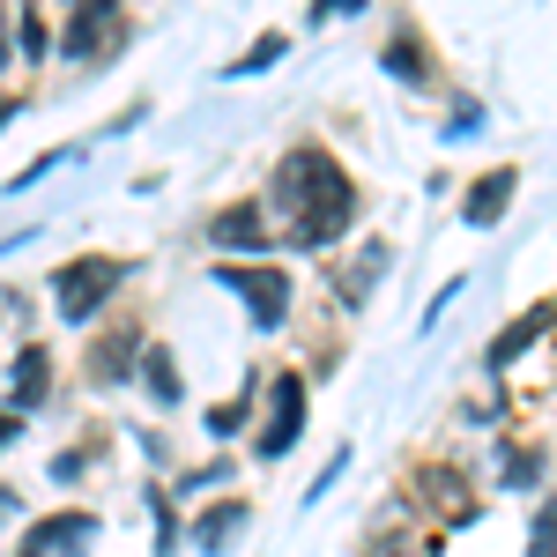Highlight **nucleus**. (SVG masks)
<instances>
[{"label": "nucleus", "mask_w": 557, "mask_h": 557, "mask_svg": "<svg viewBox=\"0 0 557 557\" xmlns=\"http://www.w3.org/2000/svg\"><path fill=\"white\" fill-rule=\"evenodd\" d=\"M275 209L290 215V238L298 246H335L349 223H357V186L335 157H320V149H290L283 157V172H275Z\"/></svg>", "instance_id": "nucleus-1"}, {"label": "nucleus", "mask_w": 557, "mask_h": 557, "mask_svg": "<svg viewBox=\"0 0 557 557\" xmlns=\"http://www.w3.org/2000/svg\"><path fill=\"white\" fill-rule=\"evenodd\" d=\"M120 283H127V260H120V253L67 260V268L52 275V305H60V320H67V327H83V320H89L104 298H112Z\"/></svg>", "instance_id": "nucleus-2"}, {"label": "nucleus", "mask_w": 557, "mask_h": 557, "mask_svg": "<svg viewBox=\"0 0 557 557\" xmlns=\"http://www.w3.org/2000/svg\"><path fill=\"white\" fill-rule=\"evenodd\" d=\"M215 283H231L260 327H283L290 320V275L283 268H215Z\"/></svg>", "instance_id": "nucleus-3"}, {"label": "nucleus", "mask_w": 557, "mask_h": 557, "mask_svg": "<svg viewBox=\"0 0 557 557\" xmlns=\"http://www.w3.org/2000/svg\"><path fill=\"white\" fill-rule=\"evenodd\" d=\"M298 431H305V380H298V372H283L275 394H268V431L253 438V454H260V461H283V454L298 446Z\"/></svg>", "instance_id": "nucleus-4"}, {"label": "nucleus", "mask_w": 557, "mask_h": 557, "mask_svg": "<svg viewBox=\"0 0 557 557\" xmlns=\"http://www.w3.org/2000/svg\"><path fill=\"white\" fill-rule=\"evenodd\" d=\"M120 38H127V15H120V8H89V15H75V23H67V60L104 67V60L120 52Z\"/></svg>", "instance_id": "nucleus-5"}, {"label": "nucleus", "mask_w": 557, "mask_h": 557, "mask_svg": "<svg viewBox=\"0 0 557 557\" xmlns=\"http://www.w3.org/2000/svg\"><path fill=\"white\" fill-rule=\"evenodd\" d=\"M89 535H97L89 513H52V520H38V528L23 535V557H83Z\"/></svg>", "instance_id": "nucleus-6"}, {"label": "nucleus", "mask_w": 557, "mask_h": 557, "mask_svg": "<svg viewBox=\"0 0 557 557\" xmlns=\"http://www.w3.org/2000/svg\"><path fill=\"white\" fill-rule=\"evenodd\" d=\"M417 491H424L431 513H446L454 528H469V520H475V491H469V475H461V469H446V461H438V469L417 475Z\"/></svg>", "instance_id": "nucleus-7"}, {"label": "nucleus", "mask_w": 557, "mask_h": 557, "mask_svg": "<svg viewBox=\"0 0 557 557\" xmlns=\"http://www.w3.org/2000/svg\"><path fill=\"white\" fill-rule=\"evenodd\" d=\"M513 164H498V172H483L469 186V201H461V223H469V231H491V223H498V215L513 209Z\"/></svg>", "instance_id": "nucleus-8"}, {"label": "nucleus", "mask_w": 557, "mask_h": 557, "mask_svg": "<svg viewBox=\"0 0 557 557\" xmlns=\"http://www.w3.org/2000/svg\"><path fill=\"white\" fill-rule=\"evenodd\" d=\"M209 238L223 246V253H260L268 246V215H260V201H238V209H223L209 223Z\"/></svg>", "instance_id": "nucleus-9"}, {"label": "nucleus", "mask_w": 557, "mask_h": 557, "mask_svg": "<svg viewBox=\"0 0 557 557\" xmlns=\"http://www.w3.org/2000/svg\"><path fill=\"white\" fill-rule=\"evenodd\" d=\"M141 349H149V343H141L134 327H112L104 343L89 349V380H97V386H120V380L134 372V364H141Z\"/></svg>", "instance_id": "nucleus-10"}, {"label": "nucleus", "mask_w": 557, "mask_h": 557, "mask_svg": "<svg viewBox=\"0 0 557 557\" xmlns=\"http://www.w3.org/2000/svg\"><path fill=\"white\" fill-rule=\"evenodd\" d=\"M246 520H253V513H246L238 498H223L215 513H201V520H194V543H201V557H223L238 535H246Z\"/></svg>", "instance_id": "nucleus-11"}, {"label": "nucleus", "mask_w": 557, "mask_h": 557, "mask_svg": "<svg viewBox=\"0 0 557 557\" xmlns=\"http://www.w3.org/2000/svg\"><path fill=\"white\" fill-rule=\"evenodd\" d=\"M550 320H557L550 305H535V312H528V320H513V327H506V335H498V343H491V364H513V357H520V349H528V343H535V335H543V327H550Z\"/></svg>", "instance_id": "nucleus-12"}, {"label": "nucleus", "mask_w": 557, "mask_h": 557, "mask_svg": "<svg viewBox=\"0 0 557 557\" xmlns=\"http://www.w3.org/2000/svg\"><path fill=\"white\" fill-rule=\"evenodd\" d=\"M372 275H386V246H380V238H372V246H357V260L343 268V298H349V305H364Z\"/></svg>", "instance_id": "nucleus-13"}, {"label": "nucleus", "mask_w": 557, "mask_h": 557, "mask_svg": "<svg viewBox=\"0 0 557 557\" xmlns=\"http://www.w3.org/2000/svg\"><path fill=\"white\" fill-rule=\"evenodd\" d=\"M141 372H149V394H157V401L172 409V401H178V364H172V349L149 343V349H141Z\"/></svg>", "instance_id": "nucleus-14"}, {"label": "nucleus", "mask_w": 557, "mask_h": 557, "mask_svg": "<svg viewBox=\"0 0 557 557\" xmlns=\"http://www.w3.org/2000/svg\"><path fill=\"white\" fill-rule=\"evenodd\" d=\"M15 401H23V409L45 401V349H23V357H15Z\"/></svg>", "instance_id": "nucleus-15"}, {"label": "nucleus", "mask_w": 557, "mask_h": 557, "mask_svg": "<svg viewBox=\"0 0 557 557\" xmlns=\"http://www.w3.org/2000/svg\"><path fill=\"white\" fill-rule=\"evenodd\" d=\"M386 75H401V83H424V60H417V45H386Z\"/></svg>", "instance_id": "nucleus-16"}, {"label": "nucleus", "mask_w": 557, "mask_h": 557, "mask_svg": "<svg viewBox=\"0 0 557 557\" xmlns=\"http://www.w3.org/2000/svg\"><path fill=\"white\" fill-rule=\"evenodd\" d=\"M15 45H23V60H45V23H38V8H23V15H15Z\"/></svg>", "instance_id": "nucleus-17"}, {"label": "nucleus", "mask_w": 557, "mask_h": 557, "mask_svg": "<svg viewBox=\"0 0 557 557\" xmlns=\"http://www.w3.org/2000/svg\"><path fill=\"white\" fill-rule=\"evenodd\" d=\"M275 60H283V38H260L246 60H231V75H260V67H275Z\"/></svg>", "instance_id": "nucleus-18"}, {"label": "nucleus", "mask_w": 557, "mask_h": 557, "mask_svg": "<svg viewBox=\"0 0 557 557\" xmlns=\"http://www.w3.org/2000/svg\"><path fill=\"white\" fill-rule=\"evenodd\" d=\"M238 424H246V401H223V409H209V431H215V438H231Z\"/></svg>", "instance_id": "nucleus-19"}, {"label": "nucleus", "mask_w": 557, "mask_h": 557, "mask_svg": "<svg viewBox=\"0 0 557 557\" xmlns=\"http://www.w3.org/2000/svg\"><path fill=\"white\" fill-rule=\"evenodd\" d=\"M535 557H557V513H535V543H528Z\"/></svg>", "instance_id": "nucleus-20"}, {"label": "nucleus", "mask_w": 557, "mask_h": 557, "mask_svg": "<svg viewBox=\"0 0 557 557\" xmlns=\"http://www.w3.org/2000/svg\"><path fill=\"white\" fill-rule=\"evenodd\" d=\"M535 475H543V469H535V454H506V483H535Z\"/></svg>", "instance_id": "nucleus-21"}, {"label": "nucleus", "mask_w": 557, "mask_h": 557, "mask_svg": "<svg viewBox=\"0 0 557 557\" xmlns=\"http://www.w3.org/2000/svg\"><path fill=\"white\" fill-rule=\"evenodd\" d=\"M89 461H83V446H67V454H60V461H52V475H60V483H75V475H83Z\"/></svg>", "instance_id": "nucleus-22"}, {"label": "nucleus", "mask_w": 557, "mask_h": 557, "mask_svg": "<svg viewBox=\"0 0 557 557\" xmlns=\"http://www.w3.org/2000/svg\"><path fill=\"white\" fill-rule=\"evenodd\" d=\"M8 60H15V15L0 8V75H8Z\"/></svg>", "instance_id": "nucleus-23"}, {"label": "nucleus", "mask_w": 557, "mask_h": 557, "mask_svg": "<svg viewBox=\"0 0 557 557\" xmlns=\"http://www.w3.org/2000/svg\"><path fill=\"white\" fill-rule=\"evenodd\" d=\"M357 8H364V0H312V23H320V15H357Z\"/></svg>", "instance_id": "nucleus-24"}, {"label": "nucleus", "mask_w": 557, "mask_h": 557, "mask_svg": "<svg viewBox=\"0 0 557 557\" xmlns=\"http://www.w3.org/2000/svg\"><path fill=\"white\" fill-rule=\"evenodd\" d=\"M67 8H75V15H89V8H120V0H67Z\"/></svg>", "instance_id": "nucleus-25"}, {"label": "nucleus", "mask_w": 557, "mask_h": 557, "mask_svg": "<svg viewBox=\"0 0 557 557\" xmlns=\"http://www.w3.org/2000/svg\"><path fill=\"white\" fill-rule=\"evenodd\" d=\"M15 112H23V104H15V97H0V127H8V120H15Z\"/></svg>", "instance_id": "nucleus-26"}, {"label": "nucleus", "mask_w": 557, "mask_h": 557, "mask_svg": "<svg viewBox=\"0 0 557 557\" xmlns=\"http://www.w3.org/2000/svg\"><path fill=\"white\" fill-rule=\"evenodd\" d=\"M15 424H23V417H0V446H8V438H15Z\"/></svg>", "instance_id": "nucleus-27"}]
</instances>
